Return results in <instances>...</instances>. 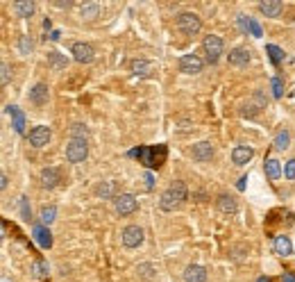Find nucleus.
Masks as SVG:
<instances>
[{
  "label": "nucleus",
  "mask_w": 295,
  "mask_h": 282,
  "mask_svg": "<svg viewBox=\"0 0 295 282\" xmlns=\"http://www.w3.org/2000/svg\"><path fill=\"white\" fill-rule=\"evenodd\" d=\"M50 64L55 66V69H64V66H66V60H64V57H59L57 52H50Z\"/></svg>",
  "instance_id": "nucleus-30"
},
{
  "label": "nucleus",
  "mask_w": 295,
  "mask_h": 282,
  "mask_svg": "<svg viewBox=\"0 0 295 282\" xmlns=\"http://www.w3.org/2000/svg\"><path fill=\"white\" fill-rule=\"evenodd\" d=\"M259 9L266 14V16H279L282 14V3L279 0H264V3H259Z\"/></svg>",
  "instance_id": "nucleus-17"
},
{
  "label": "nucleus",
  "mask_w": 295,
  "mask_h": 282,
  "mask_svg": "<svg viewBox=\"0 0 295 282\" xmlns=\"http://www.w3.org/2000/svg\"><path fill=\"white\" fill-rule=\"evenodd\" d=\"M252 148H248V146H236L234 153H232V162L236 164V166H243V164H248L250 159H252Z\"/></svg>",
  "instance_id": "nucleus-12"
},
{
  "label": "nucleus",
  "mask_w": 295,
  "mask_h": 282,
  "mask_svg": "<svg viewBox=\"0 0 295 282\" xmlns=\"http://www.w3.org/2000/svg\"><path fill=\"white\" fill-rule=\"evenodd\" d=\"M282 282H295V278H293V275H284Z\"/></svg>",
  "instance_id": "nucleus-43"
},
{
  "label": "nucleus",
  "mask_w": 295,
  "mask_h": 282,
  "mask_svg": "<svg viewBox=\"0 0 295 282\" xmlns=\"http://www.w3.org/2000/svg\"><path fill=\"white\" fill-rule=\"evenodd\" d=\"M9 114H12V119H14V130H16L18 134L25 130V114H23L21 109H18L16 105H12L9 107Z\"/></svg>",
  "instance_id": "nucleus-20"
},
{
  "label": "nucleus",
  "mask_w": 295,
  "mask_h": 282,
  "mask_svg": "<svg viewBox=\"0 0 295 282\" xmlns=\"http://www.w3.org/2000/svg\"><path fill=\"white\" fill-rule=\"evenodd\" d=\"M7 182H9V178H7V176H5V173H3V176H0V187H3V189H5V187H7Z\"/></svg>",
  "instance_id": "nucleus-40"
},
{
  "label": "nucleus",
  "mask_w": 295,
  "mask_h": 282,
  "mask_svg": "<svg viewBox=\"0 0 295 282\" xmlns=\"http://www.w3.org/2000/svg\"><path fill=\"white\" fill-rule=\"evenodd\" d=\"M152 271H154V269H152V264H141V266H139V273H141L146 280L154 278V273H152Z\"/></svg>",
  "instance_id": "nucleus-33"
},
{
  "label": "nucleus",
  "mask_w": 295,
  "mask_h": 282,
  "mask_svg": "<svg viewBox=\"0 0 295 282\" xmlns=\"http://www.w3.org/2000/svg\"><path fill=\"white\" fill-rule=\"evenodd\" d=\"M41 182H43V187H48V189L57 187V182H59V171H57V168H43Z\"/></svg>",
  "instance_id": "nucleus-18"
},
{
  "label": "nucleus",
  "mask_w": 295,
  "mask_h": 282,
  "mask_svg": "<svg viewBox=\"0 0 295 282\" xmlns=\"http://www.w3.org/2000/svg\"><path fill=\"white\" fill-rule=\"evenodd\" d=\"M18 50H21L23 55H30L32 52V39L27 35H23L21 39H18Z\"/></svg>",
  "instance_id": "nucleus-28"
},
{
  "label": "nucleus",
  "mask_w": 295,
  "mask_h": 282,
  "mask_svg": "<svg viewBox=\"0 0 295 282\" xmlns=\"http://www.w3.org/2000/svg\"><path fill=\"white\" fill-rule=\"evenodd\" d=\"M137 210H139V203H137V198H134L132 193H120V196L116 198V212H118L120 216L134 214Z\"/></svg>",
  "instance_id": "nucleus-5"
},
{
  "label": "nucleus",
  "mask_w": 295,
  "mask_h": 282,
  "mask_svg": "<svg viewBox=\"0 0 295 282\" xmlns=\"http://www.w3.org/2000/svg\"><path fill=\"white\" fill-rule=\"evenodd\" d=\"M250 30H252L254 37H261V35H264V32H261V25H259L257 21H250Z\"/></svg>",
  "instance_id": "nucleus-37"
},
{
  "label": "nucleus",
  "mask_w": 295,
  "mask_h": 282,
  "mask_svg": "<svg viewBox=\"0 0 295 282\" xmlns=\"http://www.w3.org/2000/svg\"><path fill=\"white\" fill-rule=\"evenodd\" d=\"M143 180H146V189H152V173H146Z\"/></svg>",
  "instance_id": "nucleus-39"
},
{
  "label": "nucleus",
  "mask_w": 295,
  "mask_h": 282,
  "mask_svg": "<svg viewBox=\"0 0 295 282\" xmlns=\"http://www.w3.org/2000/svg\"><path fill=\"white\" fill-rule=\"evenodd\" d=\"M273 248H275V252L282 255V257H288L293 252V244H291L288 237H277V239L273 241Z\"/></svg>",
  "instance_id": "nucleus-16"
},
{
  "label": "nucleus",
  "mask_w": 295,
  "mask_h": 282,
  "mask_svg": "<svg viewBox=\"0 0 295 282\" xmlns=\"http://www.w3.org/2000/svg\"><path fill=\"white\" fill-rule=\"evenodd\" d=\"M248 62H250V52L245 50V48H234V50L230 52L232 66H248Z\"/></svg>",
  "instance_id": "nucleus-15"
},
{
  "label": "nucleus",
  "mask_w": 295,
  "mask_h": 282,
  "mask_svg": "<svg viewBox=\"0 0 295 282\" xmlns=\"http://www.w3.org/2000/svg\"><path fill=\"white\" fill-rule=\"evenodd\" d=\"M193 157L198 159V162H209L211 157H214V146L209 144V141H200V144L193 146Z\"/></svg>",
  "instance_id": "nucleus-10"
},
{
  "label": "nucleus",
  "mask_w": 295,
  "mask_h": 282,
  "mask_svg": "<svg viewBox=\"0 0 295 282\" xmlns=\"http://www.w3.org/2000/svg\"><path fill=\"white\" fill-rule=\"evenodd\" d=\"M177 27H180L184 35H198L202 27V21L198 14L193 12H182L180 16H177Z\"/></svg>",
  "instance_id": "nucleus-2"
},
{
  "label": "nucleus",
  "mask_w": 295,
  "mask_h": 282,
  "mask_svg": "<svg viewBox=\"0 0 295 282\" xmlns=\"http://www.w3.org/2000/svg\"><path fill=\"white\" fill-rule=\"evenodd\" d=\"M216 207H218L220 214H236V210H239V205H236V201L232 196H218V203H216Z\"/></svg>",
  "instance_id": "nucleus-14"
},
{
  "label": "nucleus",
  "mask_w": 295,
  "mask_h": 282,
  "mask_svg": "<svg viewBox=\"0 0 295 282\" xmlns=\"http://www.w3.org/2000/svg\"><path fill=\"white\" fill-rule=\"evenodd\" d=\"M257 282H273V280H270V278H266V275H261V278H259Z\"/></svg>",
  "instance_id": "nucleus-44"
},
{
  "label": "nucleus",
  "mask_w": 295,
  "mask_h": 282,
  "mask_svg": "<svg viewBox=\"0 0 295 282\" xmlns=\"http://www.w3.org/2000/svg\"><path fill=\"white\" fill-rule=\"evenodd\" d=\"M32 275H35V280H41L48 275V264L46 262H35V266H32Z\"/></svg>",
  "instance_id": "nucleus-26"
},
{
  "label": "nucleus",
  "mask_w": 295,
  "mask_h": 282,
  "mask_svg": "<svg viewBox=\"0 0 295 282\" xmlns=\"http://www.w3.org/2000/svg\"><path fill=\"white\" fill-rule=\"evenodd\" d=\"M14 9H16V14L21 18H27L35 14V3L32 0H21V3H14Z\"/></svg>",
  "instance_id": "nucleus-21"
},
{
  "label": "nucleus",
  "mask_w": 295,
  "mask_h": 282,
  "mask_svg": "<svg viewBox=\"0 0 295 282\" xmlns=\"http://www.w3.org/2000/svg\"><path fill=\"white\" fill-rule=\"evenodd\" d=\"M73 57L75 62H80V64H89V62H93V48L89 46V43H75L73 46Z\"/></svg>",
  "instance_id": "nucleus-9"
},
{
  "label": "nucleus",
  "mask_w": 295,
  "mask_h": 282,
  "mask_svg": "<svg viewBox=\"0 0 295 282\" xmlns=\"http://www.w3.org/2000/svg\"><path fill=\"white\" fill-rule=\"evenodd\" d=\"M71 134H75V139H84L86 137V128L80 123H75L73 128H71Z\"/></svg>",
  "instance_id": "nucleus-32"
},
{
  "label": "nucleus",
  "mask_w": 295,
  "mask_h": 282,
  "mask_svg": "<svg viewBox=\"0 0 295 282\" xmlns=\"http://www.w3.org/2000/svg\"><path fill=\"white\" fill-rule=\"evenodd\" d=\"M55 216H57V207H55V205L43 207V210H41V221H43V225H50V223L55 221Z\"/></svg>",
  "instance_id": "nucleus-25"
},
{
  "label": "nucleus",
  "mask_w": 295,
  "mask_h": 282,
  "mask_svg": "<svg viewBox=\"0 0 295 282\" xmlns=\"http://www.w3.org/2000/svg\"><path fill=\"white\" fill-rule=\"evenodd\" d=\"M27 141H30L35 148H43V146L50 141V130H48L46 125H37V128L30 130V134H27Z\"/></svg>",
  "instance_id": "nucleus-6"
},
{
  "label": "nucleus",
  "mask_w": 295,
  "mask_h": 282,
  "mask_svg": "<svg viewBox=\"0 0 295 282\" xmlns=\"http://www.w3.org/2000/svg\"><path fill=\"white\" fill-rule=\"evenodd\" d=\"M284 176H286L288 180L295 178V159H288L286 162V168H284Z\"/></svg>",
  "instance_id": "nucleus-34"
},
{
  "label": "nucleus",
  "mask_w": 295,
  "mask_h": 282,
  "mask_svg": "<svg viewBox=\"0 0 295 282\" xmlns=\"http://www.w3.org/2000/svg\"><path fill=\"white\" fill-rule=\"evenodd\" d=\"M50 39H52V41H57V39H59V32H57V30L50 32Z\"/></svg>",
  "instance_id": "nucleus-42"
},
{
  "label": "nucleus",
  "mask_w": 295,
  "mask_h": 282,
  "mask_svg": "<svg viewBox=\"0 0 295 282\" xmlns=\"http://www.w3.org/2000/svg\"><path fill=\"white\" fill-rule=\"evenodd\" d=\"M86 153H89V148H86L84 139H73L69 146H66V157H69V162H73V164L84 162Z\"/></svg>",
  "instance_id": "nucleus-3"
},
{
  "label": "nucleus",
  "mask_w": 295,
  "mask_h": 282,
  "mask_svg": "<svg viewBox=\"0 0 295 282\" xmlns=\"http://www.w3.org/2000/svg\"><path fill=\"white\" fill-rule=\"evenodd\" d=\"M184 201H186V184L182 182V180H177V182H173L171 187L161 193L159 207H161L163 212H175L177 207L184 205Z\"/></svg>",
  "instance_id": "nucleus-1"
},
{
  "label": "nucleus",
  "mask_w": 295,
  "mask_h": 282,
  "mask_svg": "<svg viewBox=\"0 0 295 282\" xmlns=\"http://www.w3.org/2000/svg\"><path fill=\"white\" fill-rule=\"evenodd\" d=\"M266 176L270 180H277L282 176V164H279V159H266Z\"/></svg>",
  "instance_id": "nucleus-22"
},
{
  "label": "nucleus",
  "mask_w": 295,
  "mask_h": 282,
  "mask_svg": "<svg viewBox=\"0 0 295 282\" xmlns=\"http://www.w3.org/2000/svg\"><path fill=\"white\" fill-rule=\"evenodd\" d=\"M30 100L35 105H46L48 103V87L46 84H37L35 89L30 91Z\"/></svg>",
  "instance_id": "nucleus-19"
},
{
  "label": "nucleus",
  "mask_w": 295,
  "mask_h": 282,
  "mask_svg": "<svg viewBox=\"0 0 295 282\" xmlns=\"http://www.w3.org/2000/svg\"><path fill=\"white\" fill-rule=\"evenodd\" d=\"M202 48H205V52H207V60H209L211 64H216V62H218V57H220V52H222V39L216 37V35L205 37Z\"/></svg>",
  "instance_id": "nucleus-4"
},
{
  "label": "nucleus",
  "mask_w": 295,
  "mask_h": 282,
  "mask_svg": "<svg viewBox=\"0 0 295 282\" xmlns=\"http://www.w3.org/2000/svg\"><path fill=\"white\" fill-rule=\"evenodd\" d=\"M143 241V230L139 225H127L123 230V244L127 248H137Z\"/></svg>",
  "instance_id": "nucleus-7"
},
{
  "label": "nucleus",
  "mask_w": 295,
  "mask_h": 282,
  "mask_svg": "<svg viewBox=\"0 0 295 282\" xmlns=\"http://www.w3.org/2000/svg\"><path fill=\"white\" fill-rule=\"evenodd\" d=\"M32 237H35V241L41 248H50L52 246V235H50V230H48L46 225H35V230H32Z\"/></svg>",
  "instance_id": "nucleus-11"
},
{
  "label": "nucleus",
  "mask_w": 295,
  "mask_h": 282,
  "mask_svg": "<svg viewBox=\"0 0 295 282\" xmlns=\"http://www.w3.org/2000/svg\"><path fill=\"white\" fill-rule=\"evenodd\" d=\"M0 71H3V80H0V82L7 84V82H9V64H3V66H0Z\"/></svg>",
  "instance_id": "nucleus-38"
},
{
  "label": "nucleus",
  "mask_w": 295,
  "mask_h": 282,
  "mask_svg": "<svg viewBox=\"0 0 295 282\" xmlns=\"http://www.w3.org/2000/svg\"><path fill=\"white\" fill-rule=\"evenodd\" d=\"M98 193H100V196H103V198H107L109 193H111V182H107V184H100V187H98Z\"/></svg>",
  "instance_id": "nucleus-36"
},
{
  "label": "nucleus",
  "mask_w": 295,
  "mask_h": 282,
  "mask_svg": "<svg viewBox=\"0 0 295 282\" xmlns=\"http://www.w3.org/2000/svg\"><path fill=\"white\" fill-rule=\"evenodd\" d=\"M3 282H7V280H3Z\"/></svg>",
  "instance_id": "nucleus-45"
},
{
  "label": "nucleus",
  "mask_w": 295,
  "mask_h": 282,
  "mask_svg": "<svg viewBox=\"0 0 295 282\" xmlns=\"http://www.w3.org/2000/svg\"><path fill=\"white\" fill-rule=\"evenodd\" d=\"M282 94H284L282 80H279V77H273V96L275 98H282Z\"/></svg>",
  "instance_id": "nucleus-31"
},
{
  "label": "nucleus",
  "mask_w": 295,
  "mask_h": 282,
  "mask_svg": "<svg viewBox=\"0 0 295 282\" xmlns=\"http://www.w3.org/2000/svg\"><path fill=\"white\" fill-rule=\"evenodd\" d=\"M150 69H152V64H150V62H134V64H132V71L134 73H137V75H139V73H141V75H146V73H150Z\"/></svg>",
  "instance_id": "nucleus-29"
},
{
  "label": "nucleus",
  "mask_w": 295,
  "mask_h": 282,
  "mask_svg": "<svg viewBox=\"0 0 295 282\" xmlns=\"http://www.w3.org/2000/svg\"><path fill=\"white\" fill-rule=\"evenodd\" d=\"M21 212H23V218H27V221H30V207H27V198L25 196L21 198Z\"/></svg>",
  "instance_id": "nucleus-35"
},
{
  "label": "nucleus",
  "mask_w": 295,
  "mask_h": 282,
  "mask_svg": "<svg viewBox=\"0 0 295 282\" xmlns=\"http://www.w3.org/2000/svg\"><path fill=\"white\" fill-rule=\"evenodd\" d=\"M180 71L188 73V75H195V73L202 71V60L198 55H184L180 60Z\"/></svg>",
  "instance_id": "nucleus-8"
},
{
  "label": "nucleus",
  "mask_w": 295,
  "mask_h": 282,
  "mask_svg": "<svg viewBox=\"0 0 295 282\" xmlns=\"http://www.w3.org/2000/svg\"><path fill=\"white\" fill-rule=\"evenodd\" d=\"M98 14H100V7L95 3H84V5H82V18H86V21H93Z\"/></svg>",
  "instance_id": "nucleus-23"
},
{
  "label": "nucleus",
  "mask_w": 295,
  "mask_h": 282,
  "mask_svg": "<svg viewBox=\"0 0 295 282\" xmlns=\"http://www.w3.org/2000/svg\"><path fill=\"white\" fill-rule=\"evenodd\" d=\"M266 50H268V55H270V60H273V64H279V62L284 60V52H282V48H279V46H273V43H270Z\"/></svg>",
  "instance_id": "nucleus-27"
},
{
  "label": "nucleus",
  "mask_w": 295,
  "mask_h": 282,
  "mask_svg": "<svg viewBox=\"0 0 295 282\" xmlns=\"http://www.w3.org/2000/svg\"><path fill=\"white\" fill-rule=\"evenodd\" d=\"M184 280H186V282H205V280H207V271H205V266L191 264V266H188V269L184 271Z\"/></svg>",
  "instance_id": "nucleus-13"
},
{
  "label": "nucleus",
  "mask_w": 295,
  "mask_h": 282,
  "mask_svg": "<svg viewBox=\"0 0 295 282\" xmlns=\"http://www.w3.org/2000/svg\"><path fill=\"white\" fill-rule=\"evenodd\" d=\"M245 180H248V178H241V180H239V184H236V187H239L241 191H243V189H245Z\"/></svg>",
  "instance_id": "nucleus-41"
},
{
  "label": "nucleus",
  "mask_w": 295,
  "mask_h": 282,
  "mask_svg": "<svg viewBox=\"0 0 295 282\" xmlns=\"http://www.w3.org/2000/svg\"><path fill=\"white\" fill-rule=\"evenodd\" d=\"M288 141H291V134L286 130H279L277 137H275V148L277 150H286L288 148Z\"/></svg>",
  "instance_id": "nucleus-24"
}]
</instances>
